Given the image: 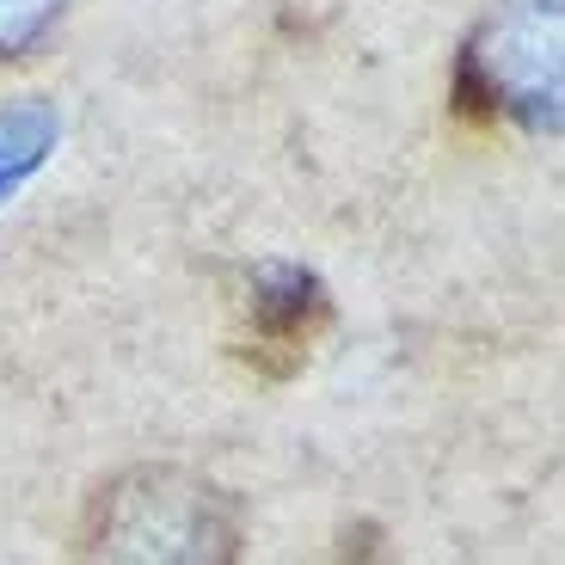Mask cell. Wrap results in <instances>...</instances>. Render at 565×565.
<instances>
[{
	"instance_id": "obj_1",
	"label": "cell",
	"mask_w": 565,
	"mask_h": 565,
	"mask_svg": "<svg viewBox=\"0 0 565 565\" xmlns=\"http://www.w3.org/2000/svg\"><path fill=\"white\" fill-rule=\"evenodd\" d=\"M99 565H234L241 510L184 467H136L93 510Z\"/></svg>"
},
{
	"instance_id": "obj_2",
	"label": "cell",
	"mask_w": 565,
	"mask_h": 565,
	"mask_svg": "<svg viewBox=\"0 0 565 565\" xmlns=\"http://www.w3.org/2000/svg\"><path fill=\"white\" fill-rule=\"evenodd\" d=\"M461 93L492 117L559 124V0H504L467 43Z\"/></svg>"
},
{
	"instance_id": "obj_3",
	"label": "cell",
	"mask_w": 565,
	"mask_h": 565,
	"mask_svg": "<svg viewBox=\"0 0 565 565\" xmlns=\"http://www.w3.org/2000/svg\"><path fill=\"white\" fill-rule=\"evenodd\" d=\"M326 296L320 282L301 277V270H265L253 296V351H282V363H296L308 351V332L320 326Z\"/></svg>"
},
{
	"instance_id": "obj_4",
	"label": "cell",
	"mask_w": 565,
	"mask_h": 565,
	"mask_svg": "<svg viewBox=\"0 0 565 565\" xmlns=\"http://www.w3.org/2000/svg\"><path fill=\"white\" fill-rule=\"evenodd\" d=\"M56 141V111L43 99H19L0 111V198L13 191L25 172H38V160Z\"/></svg>"
},
{
	"instance_id": "obj_5",
	"label": "cell",
	"mask_w": 565,
	"mask_h": 565,
	"mask_svg": "<svg viewBox=\"0 0 565 565\" xmlns=\"http://www.w3.org/2000/svg\"><path fill=\"white\" fill-rule=\"evenodd\" d=\"M62 7H68V0H0V62L25 56L31 43L56 25Z\"/></svg>"
}]
</instances>
